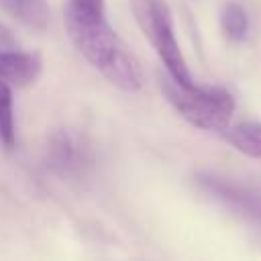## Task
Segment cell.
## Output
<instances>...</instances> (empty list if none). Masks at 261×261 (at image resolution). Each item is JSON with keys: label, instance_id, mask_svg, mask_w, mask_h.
Masks as SVG:
<instances>
[{"label": "cell", "instance_id": "12", "mask_svg": "<svg viewBox=\"0 0 261 261\" xmlns=\"http://www.w3.org/2000/svg\"><path fill=\"white\" fill-rule=\"evenodd\" d=\"M14 45H16L14 37H12L10 31L0 22V51H4V49H14Z\"/></svg>", "mask_w": 261, "mask_h": 261}, {"label": "cell", "instance_id": "4", "mask_svg": "<svg viewBox=\"0 0 261 261\" xmlns=\"http://www.w3.org/2000/svg\"><path fill=\"white\" fill-rule=\"evenodd\" d=\"M196 181L208 196H212L214 200H218L220 204H224L226 208L234 210L239 216L247 218L249 222L261 228V194L251 192L249 188L241 184H234V181H228L224 177L210 175V173L198 175Z\"/></svg>", "mask_w": 261, "mask_h": 261}, {"label": "cell", "instance_id": "10", "mask_svg": "<svg viewBox=\"0 0 261 261\" xmlns=\"http://www.w3.org/2000/svg\"><path fill=\"white\" fill-rule=\"evenodd\" d=\"M16 141L14 135V116H12V88L0 84V143L6 149H12Z\"/></svg>", "mask_w": 261, "mask_h": 261}, {"label": "cell", "instance_id": "7", "mask_svg": "<svg viewBox=\"0 0 261 261\" xmlns=\"http://www.w3.org/2000/svg\"><path fill=\"white\" fill-rule=\"evenodd\" d=\"M224 139L243 155L261 159V124L259 122H239L224 128Z\"/></svg>", "mask_w": 261, "mask_h": 261}, {"label": "cell", "instance_id": "8", "mask_svg": "<svg viewBox=\"0 0 261 261\" xmlns=\"http://www.w3.org/2000/svg\"><path fill=\"white\" fill-rule=\"evenodd\" d=\"M49 161L55 169L59 171H69L73 169L77 163V143L73 141L71 135L67 133H57L51 137L49 143Z\"/></svg>", "mask_w": 261, "mask_h": 261}, {"label": "cell", "instance_id": "2", "mask_svg": "<svg viewBox=\"0 0 261 261\" xmlns=\"http://www.w3.org/2000/svg\"><path fill=\"white\" fill-rule=\"evenodd\" d=\"M167 102L194 126L204 130H224L234 112L232 96L222 88L181 86L171 75L159 80Z\"/></svg>", "mask_w": 261, "mask_h": 261}, {"label": "cell", "instance_id": "5", "mask_svg": "<svg viewBox=\"0 0 261 261\" xmlns=\"http://www.w3.org/2000/svg\"><path fill=\"white\" fill-rule=\"evenodd\" d=\"M41 59L35 53H24L16 49L0 51V84L6 86H27L33 84L41 73Z\"/></svg>", "mask_w": 261, "mask_h": 261}, {"label": "cell", "instance_id": "3", "mask_svg": "<svg viewBox=\"0 0 261 261\" xmlns=\"http://www.w3.org/2000/svg\"><path fill=\"white\" fill-rule=\"evenodd\" d=\"M130 8L141 31L157 51L159 59L165 63L167 73L181 86H194L188 63L173 33V18L169 6L163 0H130Z\"/></svg>", "mask_w": 261, "mask_h": 261}, {"label": "cell", "instance_id": "1", "mask_svg": "<svg viewBox=\"0 0 261 261\" xmlns=\"http://www.w3.org/2000/svg\"><path fill=\"white\" fill-rule=\"evenodd\" d=\"M65 27L77 51L110 84L124 92H137L143 84V71L137 57L106 22L104 14H88L67 4Z\"/></svg>", "mask_w": 261, "mask_h": 261}, {"label": "cell", "instance_id": "6", "mask_svg": "<svg viewBox=\"0 0 261 261\" xmlns=\"http://www.w3.org/2000/svg\"><path fill=\"white\" fill-rule=\"evenodd\" d=\"M0 6L31 29H45L49 22L47 0H0Z\"/></svg>", "mask_w": 261, "mask_h": 261}, {"label": "cell", "instance_id": "11", "mask_svg": "<svg viewBox=\"0 0 261 261\" xmlns=\"http://www.w3.org/2000/svg\"><path fill=\"white\" fill-rule=\"evenodd\" d=\"M69 4L88 14H104V0H71Z\"/></svg>", "mask_w": 261, "mask_h": 261}, {"label": "cell", "instance_id": "9", "mask_svg": "<svg viewBox=\"0 0 261 261\" xmlns=\"http://www.w3.org/2000/svg\"><path fill=\"white\" fill-rule=\"evenodd\" d=\"M220 24H222L224 35L232 41H243L249 33V16H247L245 8L237 2H226L222 6Z\"/></svg>", "mask_w": 261, "mask_h": 261}]
</instances>
